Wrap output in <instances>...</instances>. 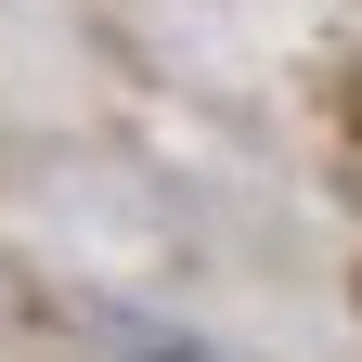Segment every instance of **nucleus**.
<instances>
[{
	"mask_svg": "<svg viewBox=\"0 0 362 362\" xmlns=\"http://www.w3.org/2000/svg\"><path fill=\"white\" fill-rule=\"evenodd\" d=\"M104 337H117L129 362H233V349H207V337H181V324H156V310H104Z\"/></svg>",
	"mask_w": 362,
	"mask_h": 362,
	"instance_id": "1",
	"label": "nucleus"
}]
</instances>
